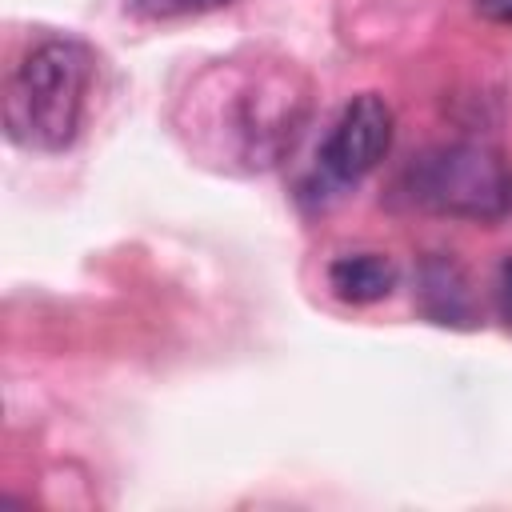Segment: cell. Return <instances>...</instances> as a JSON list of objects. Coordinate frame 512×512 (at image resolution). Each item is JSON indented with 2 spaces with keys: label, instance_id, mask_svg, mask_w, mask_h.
Listing matches in <instances>:
<instances>
[{
  "label": "cell",
  "instance_id": "cell-3",
  "mask_svg": "<svg viewBox=\"0 0 512 512\" xmlns=\"http://www.w3.org/2000/svg\"><path fill=\"white\" fill-rule=\"evenodd\" d=\"M388 144H392V108L384 104V96L360 92L344 104V112L328 128L320 144V168L332 180L352 184L384 160Z\"/></svg>",
  "mask_w": 512,
  "mask_h": 512
},
{
  "label": "cell",
  "instance_id": "cell-4",
  "mask_svg": "<svg viewBox=\"0 0 512 512\" xmlns=\"http://www.w3.org/2000/svg\"><path fill=\"white\" fill-rule=\"evenodd\" d=\"M328 288L344 304H376L396 288V264L380 252H348L328 264Z\"/></svg>",
  "mask_w": 512,
  "mask_h": 512
},
{
  "label": "cell",
  "instance_id": "cell-8",
  "mask_svg": "<svg viewBox=\"0 0 512 512\" xmlns=\"http://www.w3.org/2000/svg\"><path fill=\"white\" fill-rule=\"evenodd\" d=\"M476 12L492 24H504L512 28V0H476Z\"/></svg>",
  "mask_w": 512,
  "mask_h": 512
},
{
  "label": "cell",
  "instance_id": "cell-6",
  "mask_svg": "<svg viewBox=\"0 0 512 512\" xmlns=\"http://www.w3.org/2000/svg\"><path fill=\"white\" fill-rule=\"evenodd\" d=\"M232 0H132V12L144 20H172V16H196V12H212L224 8Z\"/></svg>",
  "mask_w": 512,
  "mask_h": 512
},
{
  "label": "cell",
  "instance_id": "cell-2",
  "mask_svg": "<svg viewBox=\"0 0 512 512\" xmlns=\"http://www.w3.org/2000/svg\"><path fill=\"white\" fill-rule=\"evenodd\" d=\"M404 192L412 204L460 220H496L512 204L504 160L480 144L428 148L420 160L408 164Z\"/></svg>",
  "mask_w": 512,
  "mask_h": 512
},
{
  "label": "cell",
  "instance_id": "cell-5",
  "mask_svg": "<svg viewBox=\"0 0 512 512\" xmlns=\"http://www.w3.org/2000/svg\"><path fill=\"white\" fill-rule=\"evenodd\" d=\"M416 296H420V308H424L436 324H468V320H472V292H468V280H464L460 264L448 260V256L424 260Z\"/></svg>",
  "mask_w": 512,
  "mask_h": 512
},
{
  "label": "cell",
  "instance_id": "cell-1",
  "mask_svg": "<svg viewBox=\"0 0 512 512\" xmlns=\"http://www.w3.org/2000/svg\"><path fill=\"white\" fill-rule=\"evenodd\" d=\"M92 52L80 40H40L20 56L4 84V128L28 152H64L84 120Z\"/></svg>",
  "mask_w": 512,
  "mask_h": 512
},
{
  "label": "cell",
  "instance_id": "cell-7",
  "mask_svg": "<svg viewBox=\"0 0 512 512\" xmlns=\"http://www.w3.org/2000/svg\"><path fill=\"white\" fill-rule=\"evenodd\" d=\"M496 308L512 324V252L500 260V272H496Z\"/></svg>",
  "mask_w": 512,
  "mask_h": 512
}]
</instances>
